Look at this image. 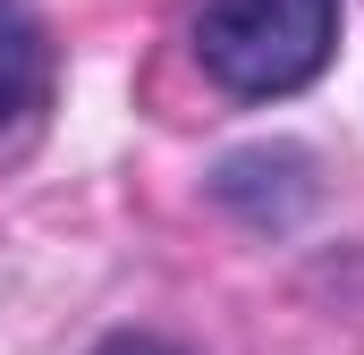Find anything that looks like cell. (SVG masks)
Segmentation results:
<instances>
[{"instance_id": "6da1fadb", "label": "cell", "mask_w": 364, "mask_h": 355, "mask_svg": "<svg viewBox=\"0 0 364 355\" xmlns=\"http://www.w3.org/2000/svg\"><path fill=\"white\" fill-rule=\"evenodd\" d=\"M348 0H195V68L229 102H288L331 68Z\"/></svg>"}, {"instance_id": "7a4b0ae2", "label": "cell", "mask_w": 364, "mask_h": 355, "mask_svg": "<svg viewBox=\"0 0 364 355\" xmlns=\"http://www.w3.org/2000/svg\"><path fill=\"white\" fill-rule=\"evenodd\" d=\"M60 93V43L43 0H0V136H26Z\"/></svg>"}, {"instance_id": "3957f363", "label": "cell", "mask_w": 364, "mask_h": 355, "mask_svg": "<svg viewBox=\"0 0 364 355\" xmlns=\"http://www.w3.org/2000/svg\"><path fill=\"white\" fill-rule=\"evenodd\" d=\"M93 355H186V347H170V339H153V330H119V339H102Z\"/></svg>"}]
</instances>
